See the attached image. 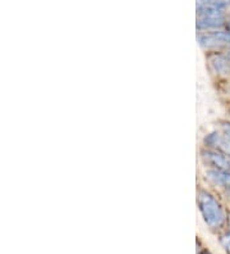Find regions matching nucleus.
<instances>
[{
    "mask_svg": "<svg viewBox=\"0 0 230 254\" xmlns=\"http://www.w3.org/2000/svg\"><path fill=\"white\" fill-rule=\"evenodd\" d=\"M209 62L215 72L220 74L230 73V58L228 57L223 56V54H212L209 58Z\"/></svg>",
    "mask_w": 230,
    "mask_h": 254,
    "instance_id": "20e7f679",
    "label": "nucleus"
},
{
    "mask_svg": "<svg viewBox=\"0 0 230 254\" xmlns=\"http://www.w3.org/2000/svg\"><path fill=\"white\" fill-rule=\"evenodd\" d=\"M229 225H230V217H229Z\"/></svg>",
    "mask_w": 230,
    "mask_h": 254,
    "instance_id": "9d476101",
    "label": "nucleus"
},
{
    "mask_svg": "<svg viewBox=\"0 0 230 254\" xmlns=\"http://www.w3.org/2000/svg\"><path fill=\"white\" fill-rule=\"evenodd\" d=\"M221 130H223V135H224V136L230 141V124L229 122H223V124H221Z\"/></svg>",
    "mask_w": 230,
    "mask_h": 254,
    "instance_id": "0eeeda50",
    "label": "nucleus"
},
{
    "mask_svg": "<svg viewBox=\"0 0 230 254\" xmlns=\"http://www.w3.org/2000/svg\"><path fill=\"white\" fill-rule=\"evenodd\" d=\"M199 254H210V253H207V252H202V253H199Z\"/></svg>",
    "mask_w": 230,
    "mask_h": 254,
    "instance_id": "1a4fd4ad",
    "label": "nucleus"
},
{
    "mask_svg": "<svg viewBox=\"0 0 230 254\" xmlns=\"http://www.w3.org/2000/svg\"><path fill=\"white\" fill-rule=\"evenodd\" d=\"M197 203H198V208L202 213L203 220L211 229L219 230L227 223L228 216L224 208L210 192L199 190L197 195Z\"/></svg>",
    "mask_w": 230,
    "mask_h": 254,
    "instance_id": "f257e3e1",
    "label": "nucleus"
},
{
    "mask_svg": "<svg viewBox=\"0 0 230 254\" xmlns=\"http://www.w3.org/2000/svg\"><path fill=\"white\" fill-rule=\"evenodd\" d=\"M201 155L203 162L214 167V170L230 172V155L218 150H202Z\"/></svg>",
    "mask_w": 230,
    "mask_h": 254,
    "instance_id": "f03ea898",
    "label": "nucleus"
},
{
    "mask_svg": "<svg viewBox=\"0 0 230 254\" xmlns=\"http://www.w3.org/2000/svg\"><path fill=\"white\" fill-rule=\"evenodd\" d=\"M227 27H228V31H229V32H230V21H229V22H228V25H227Z\"/></svg>",
    "mask_w": 230,
    "mask_h": 254,
    "instance_id": "6e6552de",
    "label": "nucleus"
},
{
    "mask_svg": "<svg viewBox=\"0 0 230 254\" xmlns=\"http://www.w3.org/2000/svg\"><path fill=\"white\" fill-rule=\"evenodd\" d=\"M224 25V17H201L197 22V27L199 30H212V28L223 27Z\"/></svg>",
    "mask_w": 230,
    "mask_h": 254,
    "instance_id": "39448f33",
    "label": "nucleus"
},
{
    "mask_svg": "<svg viewBox=\"0 0 230 254\" xmlns=\"http://www.w3.org/2000/svg\"><path fill=\"white\" fill-rule=\"evenodd\" d=\"M220 243L221 245H223V248L225 249V252H227L228 254H230V233L221 235Z\"/></svg>",
    "mask_w": 230,
    "mask_h": 254,
    "instance_id": "423d86ee",
    "label": "nucleus"
},
{
    "mask_svg": "<svg viewBox=\"0 0 230 254\" xmlns=\"http://www.w3.org/2000/svg\"><path fill=\"white\" fill-rule=\"evenodd\" d=\"M206 176L215 185L224 188L230 191V172L219 170H209L206 172Z\"/></svg>",
    "mask_w": 230,
    "mask_h": 254,
    "instance_id": "7ed1b4c3",
    "label": "nucleus"
}]
</instances>
